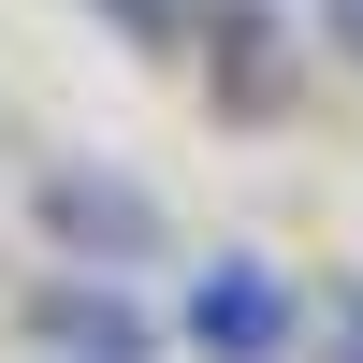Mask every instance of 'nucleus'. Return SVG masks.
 <instances>
[{
    "mask_svg": "<svg viewBox=\"0 0 363 363\" xmlns=\"http://www.w3.org/2000/svg\"><path fill=\"white\" fill-rule=\"evenodd\" d=\"M320 363H363V277L335 291V320H320Z\"/></svg>",
    "mask_w": 363,
    "mask_h": 363,
    "instance_id": "423d86ee",
    "label": "nucleus"
},
{
    "mask_svg": "<svg viewBox=\"0 0 363 363\" xmlns=\"http://www.w3.org/2000/svg\"><path fill=\"white\" fill-rule=\"evenodd\" d=\"M203 44H233V102H247V116H262V102H277V87H291L277 58H262V44H277V15H262V0H233V15L203 29Z\"/></svg>",
    "mask_w": 363,
    "mask_h": 363,
    "instance_id": "20e7f679",
    "label": "nucleus"
},
{
    "mask_svg": "<svg viewBox=\"0 0 363 363\" xmlns=\"http://www.w3.org/2000/svg\"><path fill=\"white\" fill-rule=\"evenodd\" d=\"M15 320H29L44 363H160V320H145L131 277H73V262H58V277H29Z\"/></svg>",
    "mask_w": 363,
    "mask_h": 363,
    "instance_id": "7ed1b4c3",
    "label": "nucleus"
},
{
    "mask_svg": "<svg viewBox=\"0 0 363 363\" xmlns=\"http://www.w3.org/2000/svg\"><path fill=\"white\" fill-rule=\"evenodd\" d=\"M116 29H145V44H189V0H102Z\"/></svg>",
    "mask_w": 363,
    "mask_h": 363,
    "instance_id": "39448f33",
    "label": "nucleus"
},
{
    "mask_svg": "<svg viewBox=\"0 0 363 363\" xmlns=\"http://www.w3.org/2000/svg\"><path fill=\"white\" fill-rule=\"evenodd\" d=\"M174 335H189L203 363H291L306 349V291H291L262 247H218L189 291H174Z\"/></svg>",
    "mask_w": 363,
    "mask_h": 363,
    "instance_id": "f03ea898",
    "label": "nucleus"
},
{
    "mask_svg": "<svg viewBox=\"0 0 363 363\" xmlns=\"http://www.w3.org/2000/svg\"><path fill=\"white\" fill-rule=\"evenodd\" d=\"M29 218H44V247L73 277H160L174 262V203L145 174H116V160H44L29 174Z\"/></svg>",
    "mask_w": 363,
    "mask_h": 363,
    "instance_id": "f257e3e1",
    "label": "nucleus"
},
{
    "mask_svg": "<svg viewBox=\"0 0 363 363\" xmlns=\"http://www.w3.org/2000/svg\"><path fill=\"white\" fill-rule=\"evenodd\" d=\"M320 44H335V58H363V0H320Z\"/></svg>",
    "mask_w": 363,
    "mask_h": 363,
    "instance_id": "0eeeda50",
    "label": "nucleus"
}]
</instances>
